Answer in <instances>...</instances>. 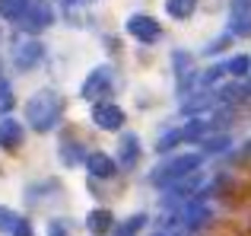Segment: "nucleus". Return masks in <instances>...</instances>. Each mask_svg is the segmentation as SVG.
<instances>
[{
	"label": "nucleus",
	"instance_id": "nucleus-9",
	"mask_svg": "<svg viewBox=\"0 0 251 236\" xmlns=\"http://www.w3.org/2000/svg\"><path fill=\"white\" fill-rule=\"evenodd\" d=\"M0 233H6V236H35L32 224L23 214L10 211V207H3V205H0Z\"/></svg>",
	"mask_w": 251,
	"mask_h": 236
},
{
	"label": "nucleus",
	"instance_id": "nucleus-22",
	"mask_svg": "<svg viewBox=\"0 0 251 236\" xmlns=\"http://www.w3.org/2000/svg\"><path fill=\"white\" fill-rule=\"evenodd\" d=\"M13 106V96H10V83H0V112H6V109Z\"/></svg>",
	"mask_w": 251,
	"mask_h": 236
},
{
	"label": "nucleus",
	"instance_id": "nucleus-23",
	"mask_svg": "<svg viewBox=\"0 0 251 236\" xmlns=\"http://www.w3.org/2000/svg\"><path fill=\"white\" fill-rule=\"evenodd\" d=\"M153 236H172V233H153Z\"/></svg>",
	"mask_w": 251,
	"mask_h": 236
},
{
	"label": "nucleus",
	"instance_id": "nucleus-24",
	"mask_svg": "<svg viewBox=\"0 0 251 236\" xmlns=\"http://www.w3.org/2000/svg\"><path fill=\"white\" fill-rule=\"evenodd\" d=\"M248 153H251V144H248Z\"/></svg>",
	"mask_w": 251,
	"mask_h": 236
},
{
	"label": "nucleus",
	"instance_id": "nucleus-1",
	"mask_svg": "<svg viewBox=\"0 0 251 236\" xmlns=\"http://www.w3.org/2000/svg\"><path fill=\"white\" fill-rule=\"evenodd\" d=\"M61 112H64V99L54 89H38V93L25 102V121H29L38 134L54 128V124L61 121Z\"/></svg>",
	"mask_w": 251,
	"mask_h": 236
},
{
	"label": "nucleus",
	"instance_id": "nucleus-2",
	"mask_svg": "<svg viewBox=\"0 0 251 236\" xmlns=\"http://www.w3.org/2000/svg\"><path fill=\"white\" fill-rule=\"evenodd\" d=\"M197 169H201V153H175L172 160H162L159 166L150 173V182L159 185V188H169L172 182L184 179V176L197 173Z\"/></svg>",
	"mask_w": 251,
	"mask_h": 236
},
{
	"label": "nucleus",
	"instance_id": "nucleus-14",
	"mask_svg": "<svg viewBox=\"0 0 251 236\" xmlns=\"http://www.w3.org/2000/svg\"><path fill=\"white\" fill-rule=\"evenodd\" d=\"M19 144H23V124L16 118H0V147L16 150Z\"/></svg>",
	"mask_w": 251,
	"mask_h": 236
},
{
	"label": "nucleus",
	"instance_id": "nucleus-10",
	"mask_svg": "<svg viewBox=\"0 0 251 236\" xmlns=\"http://www.w3.org/2000/svg\"><path fill=\"white\" fill-rule=\"evenodd\" d=\"M13 61H16L19 70L35 67V64L42 61V42H35V38H23V42H16V48H13Z\"/></svg>",
	"mask_w": 251,
	"mask_h": 236
},
{
	"label": "nucleus",
	"instance_id": "nucleus-11",
	"mask_svg": "<svg viewBox=\"0 0 251 236\" xmlns=\"http://www.w3.org/2000/svg\"><path fill=\"white\" fill-rule=\"evenodd\" d=\"M115 163H118V169H134L140 163V141H137V134H121Z\"/></svg>",
	"mask_w": 251,
	"mask_h": 236
},
{
	"label": "nucleus",
	"instance_id": "nucleus-15",
	"mask_svg": "<svg viewBox=\"0 0 251 236\" xmlns=\"http://www.w3.org/2000/svg\"><path fill=\"white\" fill-rule=\"evenodd\" d=\"M25 13H29V0H0V16L10 19V23L23 26Z\"/></svg>",
	"mask_w": 251,
	"mask_h": 236
},
{
	"label": "nucleus",
	"instance_id": "nucleus-4",
	"mask_svg": "<svg viewBox=\"0 0 251 236\" xmlns=\"http://www.w3.org/2000/svg\"><path fill=\"white\" fill-rule=\"evenodd\" d=\"M83 99H89V102H105V96L111 93V67H96L89 77L83 80Z\"/></svg>",
	"mask_w": 251,
	"mask_h": 236
},
{
	"label": "nucleus",
	"instance_id": "nucleus-18",
	"mask_svg": "<svg viewBox=\"0 0 251 236\" xmlns=\"http://www.w3.org/2000/svg\"><path fill=\"white\" fill-rule=\"evenodd\" d=\"M143 224H147V217H143V214H134L130 220H124V224L118 227V230H115V236H137Z\"/></svg>",
	"mask_w": 251,
	"mask_h": 236
},
{
	"label": "nucleus",
	"instance_id": "nucleus-25",
	"mask_svg": "<svg viewBox=\"0 0 251 236\" xmlns=\"http://www.w3.org/2000/svg\"><path fill=\"white\" fill-rule=\"evenodd\" d=\"M0 83H3V77H0Z\"/></svg>",
	"mask_w": 251,
	"mask_h": 236
},
{
	"label": "nucleus",
	"instance_id": "nucleus-20",
	"mask_svg": "<svg viewBox=\"0 0 251 236\" xmlns=\"http://www.w3.org/2000/svg\"><path fill=\"white\" fill-rule=\"evenodd\" d=\"M220 77H226V64H213V70H207V74H203V87H213Z\"/></svg>",
	"mask_w": 251,
	"mask_h": 236
},
{
	"label": "nucleus",
	"instance_id": "nucleus-13",
	"mask_svg": "<svg viewBox=\"0 0 251 236\" xmlns=\"http://www.w3.org/2000/svg\"><path fill=\"white\" fill-rule=\"evenodd\" d=\"M115 227V214L108 211V207H96V211H89V217H86V230L92 236H105Z\"/></svg>",
	"mask_w": 251,
	"mask_h": 236
},
{
	"label": "nucleus",
	"instance_id": "nucleus-12",
	"mask_svg": "<svg viewBox=\"0 0 251 236\" xmlns=\"http://www.w3.org/2000/svg\"><path fill=\"white\" fill-rule=\"evenodd\" d=\"M86 169H89V176H96V179H111V176L118 173V163L115 156L102 153V150H96V153H86Z\"/></svg>",
	"mask_w": 251,
	"mask_h": 236
},
{
	"label": "nucleus",
	"instance_id": "nucleus-16",
	"mask_svg": "<svg viewBox=\"0 0 251 236\" xmlns=\"http://www.w3.org/2000/svg\"><path fill=\"white\" fill-rule=\"evenodd\" d=\"M166 10H169V16H175V19H188L191 13L197 10V0H166Z\"/></svg>",
	"mask_w": 251,
	"mask_h": 236
},
{
	"label": "nucleus",
	"instance_id": "nucleus-6",
	"mask_svg": "<svg viewBox=\"0 0 251 236\" xmlns=\"http://www.w3.org/2000/svg\"><path fill=\"white\" fill-rule=\"evenodd\" d=\"M92 121H96L102 131H121L124 109L115 106V102H96V106H92Z\"/></svg>",
	"mask_w": 251,
	"mask_h": 236
},
{
	"label": "nucleus",
	"instance_id": "nucleus-3",
	"mask_svg": "<svg viewBox=\"0 0 251 236\" xmlns=\"http://www.w3.org/2000/svg\"><path fill=\"white\" fill-rule=\"evenodd\" d=\"M197 188H201V173H191L184 179L172 182L166 188V198H162V207H184L188 201L197 198Z\"/></svg>",
	"mask_w": 251,
	"mask_h": 236
},
{
	"label": "nucleus",
	"instance_id": "nucleus-21",
	"mask_svg": "<svg viewBox=\"0 0 251 236\" xmlns=\"http://www.w3.org/2000/svg\"><path fill=\"white\" fill-rule=\"evenodd\" d=\"M48 236H74V233H70V224H64V220H51V224H48Z\"/></svg>",
	"mask_w": 251,
	"mask_h": 236
},
{
	"label": "nucleus",
	"instance_id": "nucleus-17",
	"mask_svg": "<svg viewBox=\"0 0 251 236\" xmlns=\"http://www.w3.org/2000/svg\"><path fill=\"white\" fill-rule=\"evenodd\" d=\"M226 74H232V77H248V74H251V58H248V55H235L232 61H226Z\"/></svg>",
	"mask_w": 251,
	"mask_h": 236
},
{
	"label": "nucleus",
	"instance_id": "nucleus-8",
	"mask_svg": "<svg viewBox=\"0 0 251 236\" xmlns=\"http://www.w3.org/2000/svg\"><path fill=\"white\" fill-rule=\"evenodd\" d=\"M229 35H251V0H232Z\"/></svg>",
	"mask_w": 251,
	"mask_h": 236
},
{
	"label": "nucleus",
	"instance_id": "nucleus-5",
	"mask_svg": "<svg viewBox=\"0 0 251 236\" xmlns=\"http://www.w3.org/2000/svg\"><path fill=\"white\" fill-rule=\"evenodd\" d=\"M127 32L137 38V42H143V45L159 42L162 38V26L156 23L153 16H147V13H134V16L127 19Z\"/></svg>",
	"mask_w": 251,
	"mask_h": 236
},
{
	"label": "nucleus",
	"instance_id": "nucleus-19",
	"mask_svg": "<svg viewBox=\"0 0 251 236\" xmlns=\"http://www.w3.org/2000/svg\"><path fill=\"white\" fill-rule=\"evenodd\" d=\"M86 160V153L80 147H61V163H70V166H74V163H83Z\"/></svg>",
	"mask_w": 251,
	"mask_h": 236
},
{
	"label": "nucleus",
	"instance_id": "nucleus-7",
	"mask_svg": "<svg viewBox=\"0 0 251 236\" xmlns=\"http://www.w3.org/2000/svg\"><path fill=\"white\" fill-rule=\"evenodd\" d=\"M51 23H54L51 6L45 3V0H29V13H25V19H23V29L25 32H38V29H48Z\"/></svg>",
	"mask_w": 251,
	"mask_h": 236
}]
</instances>
